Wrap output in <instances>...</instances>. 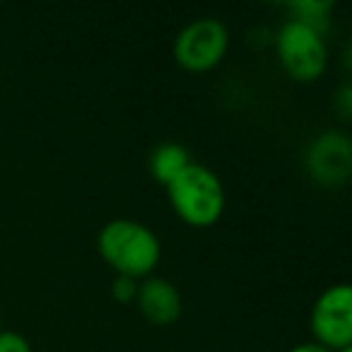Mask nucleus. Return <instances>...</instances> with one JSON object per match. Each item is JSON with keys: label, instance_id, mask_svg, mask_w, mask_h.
Here are the masks:
<instances>
[{"label": "nucleus", "instance_id": "nucleus-1", "mask_svg": "<svg viewBox=\"0 0 352 352\" xmlns=\"http://www.w3.org/2000/svg\"><path fill=\"white\" fill-rule=\"evenodd\" d=\"M99 254L123 278H145L160 263V239L150 227L133 220H113L99 234Z\"/></svg>", "mask_w": 352, "mask_h": 352}, {"label": "nucleus", "instance_id": "nucleus-2", "mask_svg": "<svg viewBox=\"0 0 352 352\" xmlns=\"http://www.w3.org/2000/svg\"><path fill=\"white\" fill-rule=\"evenodd\" d=\"M174 212L191 227H210L225 210V188L217 174L203 164H188L166 186Z\"/></svg>", "mask_w": 352, "mask_h": 352}, {"label": "nucleus", "instance_id": "nucleus-3", "mask_svg": "<svg viewBox=\"0 0 352 352\" xmlns=\"http://www.w3.org/2000/svg\"><path fill=\"white\" fill-rule=\"evenodd\" d=\"M275 46H278L285 73L299 82L318 80L328 65V51L321 39V32L299 20H289L280 30Z\"/></svg>", "mask_w": 352, "mask_h": 352}, {"label": "nucleus", "instance_id": "nucleus-4", "mask_svg": "<svg viewBox=\"0 0 352 352\" xmlns=\"http://www.w3.org/2000/svg\"><path fill=\"white\" fill-rule=\"evenodd\" d=\"M227 30L217 20H196L176 36L174 58L188 73H208L227 54Z\"/></svg>", "mask_w": 352, "mask_h": 352}, {"label": "nucleus", "instance_id": "nucleus-5", "mask_svg": "<svg viewBox=\"0 0 352 352\" xmlns=\"http://www.w3.org/2000/svg\"><path fill=\"white\" fill-rule=\"evenodd\" d=\"M311 331L316 342L331 352L352 345V287L333 285L316 299L311 311Z\"/></svg>", "mask_w": 352, "mask_h": 352}, {"label": "nucleus", "instance_id": "nucleus-6", "mask_svg": "<svg viewBox=\"0 0 352 352\" xmlns=\"http://www.w3.org/2000/svg\"><path fill=\"white\" fill-rule=\"evenodd\" d=\"M307 166L318 184L336 186L345 182L352 166V145L340 133H326L311 145L307 155Z\"/></svg>", "mask_w": 352, "mask_h": 352}, {"label": "nucleus", "instance_id": "nucleus-7", "mask_svg": "<svg viewBox=\"0 0 352 352\" xmlns=\"http://www.w3.org/2000/svg\"><path fill=\"white\" fill-rule=\"evenodd\" d=\"M138 307L140 314L155 326H169L182 316V297L169 280L152 278L138 287Z\"/></svg>", "mask_w": 352, "mask_h": 352}, {"label": "nucleus", "instance_id": "nucleus-8", "mask_svg": "<svg viewBox=\"0 0 352 352\" xmlns=\"http://www.w3.org/2000/svg\"><path fill=\"white\" fill-rule=\"evenodd\" d=\"M188 164H191V160H188L186 147L176 145V142H164V145L155 147L150 155L152 179L157 184H164V186H169Z\"/></svg>", "mask_w": 352, "mask_h": 352}, {"label": "nucleus", "instance_id": "nucleus-9", "mask_svg": "<svg viewBox=\"0 0 352 352\" xmlns=\"http://www.w3.org/2000/svg\"><path fill=\"white\" fill-rule=\"evenodd\" d=\"M0 352H32V345L20 333L0 331Z\"/></svg>", "mask_w": 352, "mask_h": 352}, {"label": "nucleus", "instance_id": "nucleus-10", "mask_svg": "<svg viewBox=\"0 0 352 352\" xmlns=\"http://www.w3.org/2000/svg\"><path fill=\"white\" fill-rule=\"evenodd\" d=\"M113 297L118 299V302H133L138 294V280L133 278H123V275H118L116 280H113Z\"/></svg>", "mask_w": 352, "mask_h": 352}, {"label": "nucleus", "instance_id": "nucleus-11", "mask_svg": "<svg viewBox=\"0 0 352 352\" xmlns=\"http://www.w3.org/2000/svg\"><path fill=\"white\" fill-rule=\"evenodd\" d=\"M289 352H331V350H326V347H321L318 342H304V345H297V347H292Z\"/></svg>", "mask_w": 352, "mask_h": 352}, {"label": "nucleus", "instance_id": "nucleus-12", "mask_svg": "<svg viewBox=\"0 0 352 352\" xmlns=\"http://www.w3.org/2000/svg\"><path fill=\"white\" fill-rule=\"evenodd\" d=\"M340 107H342V118H347V113H350V87H342Z\"/></svg>", "mask_w": 352, "mask_h": 352}, {"label": "nucleus", "instance_id": "nucleus-13", "mask_svg": "<svg viewBox=\"0 0 352 352\" xmlns=\"http://www.w3.org/2000/svg\"><path fill=\"white\" fill-rule=\"evenodd\" d=\"M338 352H352V347H342V350H338Z\"/></svg>", "mask_w": 352, "mask_h": 352}, {"label": "nucleus", "instance_id": "nucleus-14", "mask_svg": "<svg viewBox=\"0 0 352 352\" xmlns=\"http://www.w3.org/2000/svg\"><path fill=\"white\" fill-rule=\"evenodd\" d=\"M0 331H3V326H0Z\"/></svg>", "mask_w": 352, "mask_h": 352}]
</instances>
